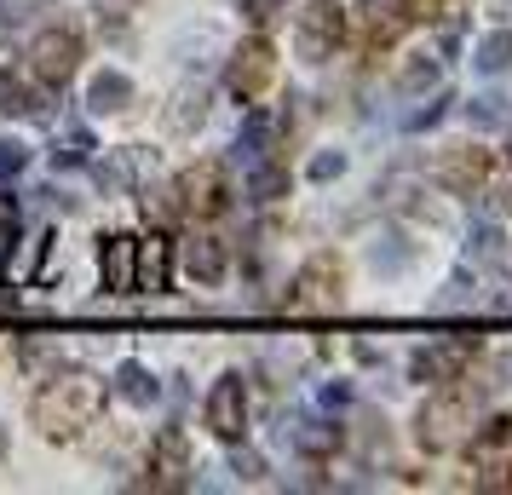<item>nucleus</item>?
I'll return each mask as SVG.
<instances>
[{"label": "nucleus", "mask_w": 512, "mask_h": 495, "mask_svg": "<svg viewBox=\"0 0 512 495\" xmlns=\"http://www.w3.org/2000/svg\"><path fill=\"white\" fill-rule=\"evenodd\" d=\"M133 179H139V156H133V150H110V156L98 162V185H104V196H127Z\"/></svg>", "instance_id": "obj_19"}, {"label": "nucleus", "mask_w": 512, "mask_h": 495, "mask_svg": "<svg viewBox=\"0 0 512 495\" xmlns=\"http://www.w3.org/2000/svg\"><path fill=\"white\" fill-rule=\"evenodd\" d=\"M415 24V0H363V58L392 52Z\"/></svg>", "instance_id": "obj_8"}, {"label": "nucleus", "mask_w": 512, "mask_h": 495, "mask_svg": "<svg viewBox=\"0 0 512 495\" xmlns=\"http://www.w3.org/2000/svg\"><path fill=\"white\" fill-rule=\"evenodd\" d=\"M0 110L6 116H41V93L12 70V52H0Z\"/></svg>", "instance_id": "obj_15"}, {"label": "nucleus", "mask_w": 512, "mask_h": 495, "mask_svg": "<svg viewBox=\"0 0 512 495\" xmlns=\"http://www.w3.org/2000/svg\"><path fill=\"white\" fill-rule=\"evenodd\" d=\"M415 438H420V449H432V455H449V449L472 444V398H466L461 386L426 398V409H420V421H415Z\"/></svg>", "instance_id": "obj_2"}, {"label": "nucleus", "mask_w": 512, "mask_h": 495, "mask_svg": "<svg viewBox=\"0 0 512 495\" xmlns=\"http://www.w3.org/2000/svg\"><path fill=\"white\" fill-rule=\"evenodd\" d=\"M24 58H29V75H35L41 87H64V81L81 70V35H75L70 24H52L29 41Z\"/></svg>", "instance_id": "obj_6"}, {"label": "nucleus", "mask_w": 512, "mask_h": 495, "mask_svg": "<svg viewBox=\"0 0 512 495\" xmlns=\"http://www.w3.org/2000/svg\"><path fill=\"white\" fill-rule=\"evenodd\" d=\"M248 190H254L259 202H277L282 190H288V167H277V162L254 167V179H248Z\"/></svg>", "instance_id": "obj_23"}, {"label": "nucleus", "mask_w": 512, "mask_h": 495, "mask_svg": "<svg viewBox=\"0 0 512 495\" xmlns=\"http://www.w3.org/2000/svg\"><path fill=\"white\" fill-rule=\"evenodd\" d=\"M208 432L219 444H242V432H248V386L236 375L213 380L208 392Z\"/></svg>", "instance_id": "obj_10"}, {"label": "nucleus", "mask_w": 512, "mask_h": 495, "mask_svg": "<svg viewBox=\"0 0 512 495\" xmlns=\"http://www.w3.org/2000/svg\"><path fill=\"white\" fill-rule=\"evenodd\" d=\"M47 248H52V231L29 236V242H24V260L12 265V283H29V277H35V271H41V260H47Z\"/></svg>", "instance_id": "obj_24"}, {"label": "nucleus", "mask_w": 512, "mask_h": 495, "mask_svg": "<svg viewBox=\"0 0 512 495\" xmlns=\"http://www.w3.org/2000/svg\"><path fill=\"white\" fill-rule=\"evenodd\" d=\"M478 352V334H455V340H443L432 352H415V380L426 386H449V380H461L466 357Z\"/></svg>", "instance_id": "obj_12"}, {"label": "nucleus", "mask_w": 512, "mask_h": 495, "mask_svg": "<svg viewBox=\"0 0 512 495\" xmlns=\"http://www.w3.org/2000/svg\"><path fill=\"white\" fill-rule=\"evenodd\" d=\"M340 156H317V162H311V179H334V173H340Z\"/></svg>", "instance_id": "obj_34"}, {"label": "nucleus", "mask_w": 512, "mask_h": 495, "mask_svg": "<svg viewBox=\"0 0 512 495\" xmlns=\"http://www.w3.org/2000/svg\"><path fill=\"white\" fill-rule=\"evenodd\" d=\"M150 490H185L190 484V444H185V432L179 426H162L156 432V444H150Z\"/></svg>", "instance_id": "obj_11"}, {"label": "nucleus", "mask_w": 512, "mask_h": 495, "mask_svg": "<svg viewBox=\"0 0 512 495\" xmlns=\"http://www.w3.org/2000/svg\"><path fill=\"white\" fill-rule=\"evenodd\" d=\"M489 173H495V156H489L484 144H455V150L438 156V185L449 196H478Z\"/></svg>", "instance_id": "obj_9"}, {"label": "nucleus", "mask_w": 512, "mask_h": 495, "mask_svg": "<svg viewBox=\"0 0 512 495\" xmlns=\"http://www.w3.org/2000/svg\"><path fill=\"white\" fill-rule=\"evenodd\" d=\"M133 248H139V236H104L98 271H104V288L110 294H133Z\"/></svg>", "instance_id": "obj_14"}, {"label": "nucleus", "mask_w": 512, "mask_h": 495, "mask_svg": "<svg viewBox=\"0 0 512 495\" xmlns=\"http://www.w3.org/2000/svg\"><path fill=\"white\" fill-rule=\"evenodd\" d=\"M87 104H93L98 116H116V110H127V104H133V81H127L121 70L93 75V87H87Z\"/></svg>", "instance_id": "obj_17"}, {"label": "nucleus", "mask_w": 512, "mask_h": 495, "mask_svg": "<svg viewBox=\"0 0 512 495\" xmlns=\"http://www.w3.org/2000/svg\"><path fill=\"white\" fill-rule=\"evenodd\" d=\"M0 455H6V432H0Z\"/></svg>", "instance_id": "obj_35"}, {"label": "nucleus", "mask_w": 512, "mask_h": 495, "mask_svg": "<svg viewBox=\"0 0 512 495\" xmlns=\"http://www.w3.org/2000/svg\"><path fill=\"white\" fill-rule=\"evenodd\" d=\"M334 444H340V426H328V421L294 426V449H300V455H334Z\"/></svg>", "instance_id": "obj_20"}, {"label": "nucleus", "mask_w": 512, "mask_h": 495, "mask_svg": "<svg viewBox=\"0 0 512 495\" xmlns=\"http://www.w3.org/2000/svg\"><path fill=\"white\" fill-rule=\"evenodd\" d=\"M29 167V144H18V139H0V179H18Z\"/></svg>", "instance_id": "obj_28"}, {"label": "nucleus", "mask_w": 512, "mask_h": 495, "mask_svg": "<svg viewBox=\"0 0 512 495\" xmlns=\"http://www.w3.org/2000/svg\"><path fill=\"white\" fill-rule=\"evenodd\" d=\"M271 81H277V47L265 35H248L231 52V64H225V93L236 104H259V98L271 93Z\"/></svg>", "instance_id": "obj_4"}, {"label": "nucleus", "mask_w": 512, "mask_h": 495, "mask_svg": "<svg viewBox=\"0 0 512 495\" xmlns=\"http://www.w3.org/2000/svg\"><path fill=\"white\" fill-rule=\"evenodd\" d=\"M173 196H179V213L185 219H219V213L231 208V179H225V167L219 162H196L173 185Z\"/></svg>", "instance_id": "obj_7"}, {"label": "nucleus", "mask_w": 512, "mask_h": 495, "mask_svg": "<svg viewBox=\"0 0 512 495\" xmlns=\"http://www.w3.org/2000/svg\"><path fill=\"white\" fill-rule=\"evenodd\" d=\"M346 306V260L340 254H311L288 288V311H340Z\"/></svg>", "instance_id": "obj_3"}, {"label": "nucleus", "mask_w": 512, "mask_h": 495, "mask_svg": "<svg viewBox=\"0 0 512 495\" xmlns=\"http://www.w3.org/2000/svg\"><path fill=\"white\" fill-rule=\"evenodd\" d=\"M294 47L305 64H328L334 52L346 47V6L340 0H311L294 24Z\"/></svg>", "instance_id": "obj_5"}, {"label": "nucleus", "mask_w": 512, "mask_h": 495, "mask_svg": "<svg viewBox=\"0 0 512 495\" xmlns=\"http://www.w3.org/2000/svg\"><path fill=\"white\" fill-rule=\"evenodd\" d=\"M156 392H162V386H156V375H150L144 363H121V369H116V398L121 403L150 409V403H156Z\"/></svg>", "instance_id": "obj_18"}, {"label": "nucleus", "mask_w": 512, "mask_h": 495, "mask_svg": "<svg viewBox=\"0 0 512 495\" xmlns=\"http://www.w3.org/2000/svg\"><path fill=\"white\" fill-rule=\"evenodd\" d=\"M12 231H18V202L0 196V242H12Z\"/></svg>", "instance_id": "obj_32"}, {"label": "nucleus", "mask_w": 512, "mask_h": 495, "mask_svg": "<svg viewBox=\"0 0 512 495\" xmlns=\"http://www.w3.org/2000/svg\"><path fill=\"white\" fill-rule=\"evenodd\" d=\"M202 110H208V93H202V87H196V93H179V110H173V127H179V133H185V127H196V121H202Z\"/></svg>", "instance_id": "obj_26"}, {"label": "nucleus", "mask_w": 512, "mask_h": 495, "mask_svg": "<svg viewBox=\"0 0 512 495\" xmlns=\"http://www.w3.org/2000/svg\"><path fill=\"white\" fill-rule=\"evenodd\" d=\"M507 438H512V421H507V415L484 421V432H478V444H489V449H495V444H507Z\"/></svg>", "instance_id": "obj_31"}, {"label": "nucleus", "mask_w": 512, "mask_h": 495, "mask_svg": "<svg viewBox=\"0 0 512 495\" xmlns=\"http://www.w3.org/2000/svg\"><path fill=\"white\" fill-rule=\"evenodd\" d=\"M236 6H242V18H248V24H271V18H277V12H288V0H236Z\"/></svg>", "instance_id": "obj_29"}, {"label": "nucleus", "mask_w": 512, "mask_h": 495, "mask_svg": "<svg viewBox=\"0 0 512 495\" xmlns=\"http://www.w3.org/2000/svg\"><path fill=\"white\" fill-rule=\"evenodd\" d=\"M415 18H426V24H443V29H449V41H455V18H461V0H415Z\"/></svg>", "instance_id": "obj_25"}, {"label": "nucleus", "mask_w": 512, "mask_h": 495, "mask_svg": "<svg viewBox=\"0 0 512 495\" xmlns=\"http://www.w3.org/2000/svg\"><path fill=\"white\" fill-rule=\"evenodd\" d=\"M93 156V139H87V127H70L64 139L52 144V167H87Z\"/></svg>", "instance_id": "obj_21"}, {"label": "nucleus", "mask_w": 512, "mask_h": 495, "mask_svg": "<svg viewBox=\"0 0 512 495\" xmlns=\"http://www.w3.org/2000/svg\"><path fill=\"white\" fill-rule=\"evenodd\" d=\"M478 490H489V495H501V490H512V461H501V467H489L484 478H478Z\"/></svg>", "instance_id": "obj_30"}, {"label": "nucleus", "mask_w": 512, "mask_h": 495, "mask_svg": "<svg viewBox=\"0 0 512 495\" xmlns=\"http://www.w3.org/2000/svg\"><path fill=\"white\" fill-rule=\"evenodd\" d=\"M403 93H420V87H438V58H415L409 70H403V81H397Z\"/></svg>", "instance_id": "obj_27"}, {"label": "nucleus", "mask_w": 512, "mask_h": 495, "mask_svg": "<svg viewBox=\"0 0 512 495\" xmlns=\"http://www.w3.org/2000/svg\"><path fill=\"white\" fill-rule=\"evenodd\" d=\"M231 467H236V478H248V484H254L259 472H265V461H259V455H236Z\"/></svg>", "instance_id": "obj_33"}, {"label": "nucleus", "mask_w": 512, "mask_h": 495, "mask_svg": "<svg viewBox=\"0 0 512 495\" xmlns=\"http://www.w3.org/2000/svg\"><path fill=\"white\" fill-rule=\"evenodd\" d=\"M507 64H512V29H495V35H484V41H478V70L501 75Z\"/></svg>", "instance_id": "obj_22"}, {"label": "nucleus", "mask_w": 512, "mask_h": 495, "mask_svg": "<svg viewBox=\"0 0 512 495\" xmlns=\"http://www.w3.org/2000/svg\"><path fill=\"white\" fill-rule=\"evenodd\" d=\"M507 202H512V179H507Z\"/></svg>", "instance_id": "obj_36"}, {"label": "nucleus", "mask_w": 512, "mask_h": 495, "mask_svg": "<svg viewBox=\"0 0 512 495\" xmlns=\"http://www.w3.org/2000/svg\"><path fill=\"white\" fill-rule=\"evenodd\" d=\"M98 409H104V386L93 375H52L35 398H29V426L47 438V444H75L87 426L98 421Z\"/></svg>", "instance_id": "obj_1"}, {"label": "nucleus", "mask_w": 512, "mask_h": 495, "mask_svg": "<svg viewBox=\"0 0 512 495\" xmlns=\"http://www.w3.org/2000/svg\"><path fill=\"white\" fill-rule=\"evenodd\" d=\"M167 283H173V242H167L162 231H150V236H139V248H133V288L162 294Z\"/></svg>", "instance_id": "obj_13"}, {"label": "nucleus", "mask_w": 512, "mask_h": 495, "mask_svg": "<svg viewBox=\"0 0 512 495\" xmlns=\"http://www.w3.org/2000/svg\"><path fill=\"white\" fill-rule=\"evenodd\" d=\"M225 265H231V260H225V242H219V236H196V242L185 248V271L202 288L225 283Z\"/></svg>", "instance_id": "obj_16"}]
</instances>
